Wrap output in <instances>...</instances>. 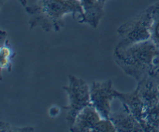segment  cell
Returning <instances> with one entry per match:
<instances>
[{"mask_svg": "<svg viewBox=\"0 0 159 132\" xmlns=\"http://www.w3.org/2000/svg\"><path fill=\"white\" fill-rule=\"evenodd\" d=\"M30 15L29 23L31 30L40 26L46 32L59 31L65 26L63 18L66 14L79 15L81 20L84 11L79 0H37L32 6L25 7Z\"/></svg>", "mask_w": 159, "mask_h": 132, "instance_id": "cell-1", "label": "cell"}, {"mask_svg": "<svg viewBox=\"0 0 159 132\" xmlns=\"http://www.w3.org/2000/svg\"><path fill=\"white\" fill-rule=\"evenodd\" d=\"M158 55L159 48L150 39L126 48H115L113 59L125 74L138 82L150 75Z\"/></svg>", "mask_w": 159, "mask_h": 132, "instance_id": "cell-2", "label": "cell"}, {"mask_svg": "<svg viewBox=\"0 0 159 132\" xmlns=\"http://www.w3.org/2000/svg\"><path fill=\"white\" fill-rule=\"evenodd\" d=\"M153 5L121 25L117 29L119 42L116 48H126L151 39Z\"/></svg>", "mask_w": 159, "mask_h": 132, "instance_id": "cell-3", "label": "cell"}, {"mask_svg": "<svg viewBox=\"0 0 159 132\" xmlns=\"http://www.w3.org/2000/svg\"><path fill=\"white\" fill-rule=\"evenodd\" d=\"M63 89L68 94L69 100L68 106L64 107V109L67 111L66 121L70 128L79 113L91 104L90 89L82 79L69 75L68 85L64 86Z\"/></svg>", "mask_w": 159, "mask_h": 132, "instance_id": "cell-4", "label": "cell"}, {"mask_svg": "<svg viewBox=\"0 0 159 132\" xmlns=\"http://www.w3.org/2000/svg\"><path fill=\"white\" fill-rule=\"evenodd\" d=\"M116 90L113 88L111 80L93 82L90 88L91 104L96 109L103 119H110L111 103L116 98Z\"/></svg>", "mask_w": 159, "mask_h": 132, "instance_id": "cell-5", "label": "cell"}, {"mask_svg": "<svg viewBox=\"0 0 159 132\" xmlns=\"http://www.w3.org/2000/svg\"><path fill=\"white\" fill-rule=\"evenodd\" d=\"M110 120L118 132H144L141 123L123 104L119 111L111 112Z\"/></svg>", "mask_w": 159, "mask_h": 132, "instance_id": "cell-6", "label": "cell"}, {"mask_svg": "<svg viewBox=\"0 0 159 132\" xmlns=\"http://www.w3.org/2000/svg\"><path fill=\"white\" fill-rule=\"evenodd\" d=\"M101 119L102 116L99 112L90 104L79 113L69 130L72 132H93V129Z\"/></svg>", "mask_w": 159, "mask_h": 132, "instance_id": "cell-7", "label": "cell"}, {"mask_svg": "<svg viewBox=\"0 0 159 132\" xmlns=\"http://www.w3.org/2000/svg\"><path fill=\"white\" fill-rule=\"evenodd\" d=\"M115 96L120 101L121 104L128 109L131 114L140 123L142 122L146 107L138 93V89L136 88L134 91L130 93H120L116 91Z\"/></svg>", "mask_w": 159, "mask_h": 132, "instance_id": "cell-8", "label": "cell"}, {"mask_svg": "<svg viewBox=\"0 0 159 132\" xmlns=\"http://www.w3.org/2000/svg\"><path fill=\"white\" fill-rule=\"evenodd\" d=\"M136 88L146 108L159 102V87L151 75L146 76L138 82Z\"/></svg>", "mask_w": 159, "mask_h": 132, "instance_id": "cell-9", "label": "cell"}, {"mask_svg": "<svg viewBox=\"0 0 159 132\" xmlns=\"http://www.w3.org/2000/svg\"><path fill=\"white\" fill-rule=\"evenodd\" d=\"M84 11V16L80 23H86L96 28L103 15V6L99 0H79Z\"/></svg>", "mask_w": 159, "mask_h": 132, "instance_id": "cell-10", "label": "cell"}, {"mask_svg": "<svg viewBox=\"0 0 159 132\" xmlns=\"http://www.w3.org/2000/svg\"><path fill=\"white\" fill-rule=\"evenodd\" d=\"M0 41H1L0 42L1 43V49H0L1 69H6L8 71H10L11 68H12V60L15 56V52H14L12 47L8 41L7 34H6V31H1Z\"/></svg>", "mask_w": 159, "mask_h": 132, "instance_id": "cell-11", "label": "cell"}, {"mask_svg": "<svg viewBox=\"0 0 159 132\" xmlns=\"http://www.w3.org/2000/svg\"><path fill=\"white\" fill-rule=\"evenodd\" d=\"M141 124L144 132H159V102L145 109Z\"/></svg>", "mask_w": 159, "mask_h": 132, "instance_id": "cell-12", "label": "cell"}, {"mask_svg": "<svg viewBox=\"0 0 159 132\" xmlns=\"http://www.w3.org/2000/svg\"><path fill=\"white\" fill-rule=\"evenodd\" d=\"M151 40L159 48V2L153 5Z\"/></svg>", "mask_w": 159, "mask_h": 132, "instance_id": "cell-13", "label": "cell"}, {"mask_svg": "<svg viewBox=\"0 0 159 132\" xmlns=\"http://www.w3.org/2000/svg\"><path fill=\"white\" fill-rule=\"evenodd\" d=\"M116 127L110 119H102L97 123L93 132H115Z\"/></svg>", "mask_w": 159, "mask_h": 132, "instance_id": "cell-14", "label": "cell"}, {"mask_svg": "<svg viewBox=\"0 0 159 132\" xmlns=\"http://www.w3.org/2000/svg\"><path fill=\"white\" fill-rule=\"evenodd\" d=\"M33 127H20L10 124L9 123L1 121L0 122V131L1 132H26V131H34Z\"/></svg>", "mask_w": 159, "mask_h": 132, "instance_id": "cell-15", "label": "cell"}, {"mask_svg": "<svg viewBox=\"0 0 159 132\" xmlns=\"http://www.w3.org/2000/svg\"><path fill=\"white\" fill-rule=\"evenodd\" d=\"M150 75L153 78L155 82L159 87V55L155 59L154 62V67L151 71Z\"/></svg>", "mask_w": 159, "mask_h": 132, "instance_id": "cell-16", "label": "cell"}, {"mask_svg": "<svg viewBox=\"0 0 159 132\" xmlns=\"http://www.w3.org/2000/svg\"><path fill=\"white\" fill-rule=\"evenodd\" d=\"M19 1H20V2L21 3L22 6H24V7H26V4H27V1H26V0H19Z\"/></svg>", "mask_w": 159, "mask_h": 132, "instance_id": "cell-17", "label": "cell"}, {"mask_svg": "<svg viewBox=\"0 0 159 132\" xmlns=\"http://www.w3.org/2000/svg\"><path fill=\"white\" fill-rule=\"evenodd\" d=\"M7 1H8V0H0V4H1V7L3 6V5H4V3L6 2H7Z\"/></svg>", "mask_w": 159, "mask_h": 132, "instance_id": "cell-18", "label": "cell"}, {"mask_svg": "<svg viewBox=\"0 0 159 132\" xmlns=\"http://www.w3.org/2000/svg\"><path fill=\"white\" fill-rule=\"evenodd\" d=\"M99 2H101V3H102V5H104V3H105V2H107V0H99Z\"/></svg>", "mask_w": 159, "mask_h": 132, "instance_id": "cell-19", "label": "cell"}]
</instances>
